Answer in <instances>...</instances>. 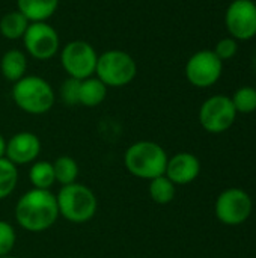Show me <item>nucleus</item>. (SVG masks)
I'll use <instances>...</instances> for the list:
<instances>
[{"label": "nucleus", "mask_w": 256, "mask_h": 258, "mask_svg": "<svg viewBox=\"0 0 256 258\" xmlns=\"http://www.w3.org/2000/svg\"><path fill=\"white\" fill-rule=\"evenodd\" d=\"M15 222L29 233H42L51 228L59 216L56 195L51 190L30 189L15 203Z\"/></svg>", "instance_id": "1"}, {"label": "nucleus", "mask_w": 256, "mask_h": 258, "mask_svg": "<svg viewBox=\"0 0 256 258\" xmlns=\"http://www.w3.org/2000/svg\"><path fill=\"white\" fill-rule=\"evenodd\" d=\"M167 153L152 141H137L124 153V165L127 171L140 180H152L164 175L167 165Z\"/></svg>", "instance_id": "2"}, {"label": "nucleus", "mask_w": 256, "mask_h": 258, "mask_svg": "<svg viewBox=\"0 0 256 258\" xmlns=\"http://www.w3.org/2000/svg\"><path fill=\"white\" fill-rule=\"evenodd\" d=\"M15 106L29 115H44L50 112L56 103L53 86L39 76L26 74L14 83L11 91Z\"/></svg>", "instance_id": "3"}, {"label": "nucleus", "mask_w": 256, "mask_h": 258, "mask_svg": "<svg viewBox=\"0 0 256 258\" xmlns=\"http://www.w3.org/2000/svg\"><path fill=\"white\" fill-rule=\"evenodd\" d=\"M59 216L71 224H86L97 215L98 200L94 190L78 181L60 186L56 194Z\"/></svg>", "instance_id": "4"}, {"label": "nucleus", "mask_w": 256, "mask_h": 258, "mask_svg": "<svg viewBox=\"0 0 256 258\" xmlns=\"http://www.w3.org/2000/svg\"><path fill=\"white\" fill-rule=\"evenodd\" d=\"M137 76V63L134 57L118 48L107 50L98 54L95 77L107 88H122L130 85Z\"/></svg>", "instance_id": "5"}, {"label": "nucleus", "mask_w": 256, "mask_h": 258, "mask_svg": "<svg viewBox=\"0 0 256 258\" xmlns=\"http://www.w3.org/2000/svg\"><path fill=\"white\" fill-rule=\"evenodd\" d=\"M59 59L68 77L84 80L95 76L98 53L95 47L88 41L74 39L66 42L59 50Z\"/></svg>", "instance_id": "6"}, {"label": "nucleus", "mask_w": 256, "mask_h": 258, "mask_svg": "<svg viewBox=\"0 0 256 258\" xmlns=\"http://www.w3.org/2000/svg\"><path fill=\"white\" fill-rule=\"evenodd\" d=\"M23 39L24 53L36 60H50L60 50V38L57 30L47 21L30 23Z\"/></svg>", "instance_id": "7"}, {"label": "nucleus", "mask_w": 256, "mask_h": 258, "mask_svg": "<svg viewBox=\"0 0 256 258\" xmlns=\"http://www.w3.org/2000/svg\"><path fill=\"white\" fill-rule=\"evenodd\" d=\"M237 110L226 95H213L207 98L199 109V122L208 133H223L232 127Z\"/></svg>", "instance_id": "8"}, {"label": "nucleus", "mask_w": 256, "mask_h": 258, "mask_svg": "<svg viewBox=\"0 0 256 258\" xmlns=\"http://www.w3.org/2000/svg\"><path fill=\"white\" fill-rule=\"evenodd\" d=\"M223 62L213 50H199L186 63V77L196 88H210L222 76Z\"/></svg>", "instance_id": "9"}, {"label": "nucleus", "mask_w": 256, "mask_h": 258, "mask_svg": "<svg viewBox=\"0 0 256 258\" xmlns=\"http://www.w3.org/2000/svg\"><path fill=\"white\" fill-rule=\"evenodd\" d=\"M225 24L231 38L247 41L256 36V3L252 0H234L225 12Z\"/></svg>", "instance_id": "10"}, {"label": "nucleus", "mask_w": 256, "mask_h": 258, "mask_svg": "<svg viewBox=\"0 0 256 258\" xmlns=\"http://www.w3.org/2000/svg\"><path fill=\"white\" fill-rule=\"evenodd\" d=\"M252 213V200L241 189H228L216 201V216L225 225H240Z\"/></svg>", "instance_id": "11"}, {"label": "nucleus", "mask_w": 256, "mask_h": 258, "mask_svg": "<svg viewBox=\"0 0 256 258\" xmlns=\"http://www.w3.org/2000/svg\"><path fill=\"white\" fill-rule=\"evenodd\" d=\"M41 154V141L32 132H18L6 141L5 157L17 168L32 165Z\"/></svg>", "instance_id": "12"}, {"label": "nucleus", "mask_w": 256, "mask_h": 258, "mask_svg": "<svg viewBox=\"0 0 256 258\" xmlns=\"http://www.w3.org/2000/svg\"><path fill=\"white\" fill-rule=\"evenodd\" d=\"M201 174V162L192 153H178L167 160L164 175L175 184L184 186L195 181Z\"/></svg>", "instance_id": "13"}, {"label": "nucleus", "mask_w": 256, "mask_h": 258, "mask_svg": "<svg viewBox=\"0 0 256 258\" xmlns=\"http://www.w3.org/2000/svg\"><path fill=\"white\" fill-rule=\"evenodd\" d=\"M59 0H17V11H20L30 23L47 21L57 11Z\"/></svg>", "instance_id": "14"}, {"label": "nucleus", "mask_w": 256, "mask_h": 258, "mask_svg": "<svg viewBox=\"0 0 256 258\" xmlns=\"http://www.w3.org/2000/svg\"><path fill=\"white\" fill-rule=\"evenodd\" d=\"M0 71L8 82H18L27 71V54L23 50L11 48L5 51L0 60Z\"/></svg>", "instance_id": "15"}, {"label": "nucleus", "mask_w": 256, "mask_h": 258, "mask_svg": "<svg viewBox=\"0 0 256 258\" xmlns=\"http://www.w3.org/2000/svg\"><path fill=\"white\" fill-rule=\"evenodd\" d=\"M109 88L95 76L81 80L80 83V106L97 107L107 97Z\"/></svg>", "instance_id": "16"}, {"label": "nucleus", "mask_w": 256, "mask_h": 258, "mask_svg": "<svg viewBox=\"0 0 256 258\" xmlns=\"http://www.w3.org/2000/svg\"><path fill=\"white\" fill-rule=\"evenodd\" d=\"M29 24L30 21L20 11H11L0 18V33L9 41H17L24 36Z\"/></svg>", "instance_id": "17"}, {"label": "nucleus", "mask_w": 256, "mask_h": 258, "mask_svg": "<svg viewBox=\"0 0 256 258\" xmlns=\"http://www.w3.org/2000/svg\"><path fill=\"white\" fill-rule=\"evenodd\" d=\"M29 181L33 189L50 190L56 183L53 163L47 160H36L30 165L29 169Z\"/></svg>", "instance_id": "18"}, {"label": "nucleus", "mask_w": 256, "mask_h": 258, "mask_svg": "<svg viewBox=\"0 0 256 258\" xmlns=\"http://www.w3.org/2000/svg\"><path fill=\"white\" fill-rule=\"evenodd\" d=\"M53 169H54L56 183H59L60 186H66V184L75 183L77 178H78V174H80L78 163L71 156H60V157H57L53 162Z\"/></svg>", "instance_id": "19"}, {"label": "nucleus", "mask_w": 256, "mask_h": 258, "mask_svg": "<svg viewBox=\"0 0 256 258\" xmlns=\"http://www.w3.org/2000/svg\"><path fill=\"white\" fill-rule=\"evenodd\" d=\"M148 194L155 204L166 206L174 201L177 194V186L166 175H160L157 178L149 180Z\"/></svg>", "instance_id": "20"}, {"label": "nucleus", "mask_w": 256, "mask_h": 258, "mask_svg": "<svg viewBox=\"0 0 256 258\" xmlns=\"http://www.w3.org/2000/svg\"><path fill=\"white\" fill-rule=\"evenodd\" d=\"M18 168L6 157L0 159V201L6 200L17 187Z\"/></svg>", "instance_id": "21"}, {"label": "nucleus", "mask_w": 256, "mask_h": 258, "mask_svg": "<svg viewBox=\"0 0 256 258\" xmlns=\"http://www.w3.org/2000/svg\"><path fill=\"white\" fill-rule=\"evenodd\" d=\"M231 101L237 112L252 113L256 110V89L252 86H243L234 92Z\"/></svg>", "instance_id": "22"}, {"label": "nucleus", "mask_w": 256, "mask_h": 258, "mask_svg": "<svg viewBox=\"0 0 256 258\" xmlns=\"http://www.w3.org/2000/svg\"><path fill=\"white\" fill-rule=\"evenodd\" d=\"M80 83L81 80L66 77L59 88V97L66 106H80Z\"/></svg>", "instance_id": "23"}, {"label": "nucleus", "mask_w": 256, "mask_h": 258, "mask_svg": "<svg viewBox=\"0 0 256 258\" xmlns=\"http://www.w3.org/2000/svg\"><path fill=\"white\" fill-rule=\"evenodd\" d=\"M17 243V233L11 222L0 221V257L11 255Z\"/></svg>", "instance_id": "24"}, {"label": "nucleus", "mask_w": 256, "mask_h": 258, "mask_svg": "<svg viewBox=\"0 0 256 258\" xmlns=\"http://www.w3.org/2000/svg\"><path fill=\"white\" fill-rule=\"evenodd\" d=\"M213 51L216 53V56L222 62H225L228 59H232L237 54V51H238V42H237V39H234L231 36L229 38H223V39H220L216 44V48Z\"/></svg>", "instance_id": "25"}, {"label": "nucleus", "mask_w": 256, "mask_h": 258, "mask_svg": "<svg viewBox=\"0 0 256 258\" xmlns=\"http://www.w3.org/2000/svg\"><path fill=\"white\" fill-rule=\"evenodd\" d=\"M6 154V139L0 135V159Z\"/></svg>", "instance_id": "26"}, {"label": "nucleus", "mask_w": 256, "mask_h": 258, "mask_svg": "<svg viewBox=\"0 0 256 258\" xmlns=\"http://www.w3.org/2000/svg\"><path fill=\"white\" fill-rule=\"evenodd\" d=\"M0 258H17V257H12V255H6V257H0Z\"/></svg>", "instance_id": "27"}]
</instances>
